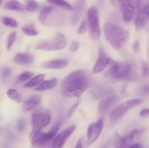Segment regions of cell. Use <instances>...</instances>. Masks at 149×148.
I'll return each instance as SVG.
<instances>
[{"mask_svg":"<svg viewBox=\"0 0 149 148\" xmlns=\"http://www.w3.org/2000/svg\"><path fill=\"white\" fill-rule=\"evenodd\" d=\"M142 73L144 77L148 76V64L147 62H143L142 63Z\"/></svg>","mask_w":149,"mask_h":148,"instance_id":"cell-33","label":"cell"},{"mask_svg":"<svg viewBox=\"0 0 149 148\" xmlns=\"http://www.w3.org/2000/svg\"><path fill=\"white\" fill-rule=\"evenodd\" d=\"M16 38H17V33H16V32H12V33L9 35L8 38H7V50H10V49H11L13 44H14Z\"/></svg>","mask_w":149,"mask_h":148,"instance_id":"cell-29","label":"cell"},{"mask_svg":"<svg viewBox=\"0 0 149 148\" xmlns=\"http://www.w3.org/2000/svg\"><path fill=\"white\" fill-rule=\"evenodd\" d=\"M51 119V115L48 110L44 112H35L31 116V126L32 131L31 132L30 136L42 131L44 127L49 124Z\"/></svg>","mask_w":149,"mask_h":148,"instance_id":"cell-5","label":"cell"},{"mask_svg":"<svg viewBox=\"0 0 149 148\" xmlns=\"http://www.w3.org/2000/svg\"><path fill=\"white\" fill-rule=\"evenodd\" d=\"M52 10H53V7H50V6L44 7L41 10L39 15V21L40 22V23H42V25H45L46 23L48 17H49V14H50Z\"/></svg>","mask_w":149,"mask_h":148,"instance_id":"cell-22","label":"cell"},{"mask_svg":"<svg viewBox=\"0 0 149 148\" xmlns=\"http://www.w3.org/2000/svg\"><path fill=\"white\" fill-rule=\"evenodd\" d=\"M133 49H134V51H135V52H138V50H139L140 49V41H139L136 40L135 41V43H134V45H133Z\"/></svg>","mask_w":149,"mask_h":148,"instance_id":"cell-39","label":"cell"},{"mask_svg":"<svg viewBox=\"0 0 149 148\" xmlns=\"http://www.w3.org/2000/svg\"><path fill=\"white\" fill-rule=\"evenodd\" d=\"M77 126L75 125H71L68 126L65 129H64L62 132L55 136L54 137L52 144V148H63L64 145L68 140L71 134L74 132Z\"/></svg>","mask_w":149,"mask_h":148,"instance_id":"cell-12","label":"cell"},{"mask_svg":"<svg viewBox=\"0 0 149 148\" xmlns=\"http://www.w3.org/2000/svg\"><path fill=\"white\" fill-rule=\"evenodd\" d=\"M75 148H82V139H80L79 140H78L75 146Z\"/></svg>","mask_w":149,"mask_h":148,"instance_id":"cell-43","label":"cell"},{"mask_svg":"<svg viewBox=\"0 0 149 148\" xmlns=\"http://www.w3.org/2000/svg\"><path fill=\"white\" fill-rule=\"evenodd\" d=\"M140 92L142 94H148V86L145 85L143 86L140 89Z\"/></svg>","mask_w":149,"mask_h":148,"instance_id":"cell-38","label":"cell"},{"mask_svg":"<svg viewBox=\"0 0 149 148\" xmlns=\"http://www.w3.org/2000/svg\"><path fill=\"white\" fill-rule=\"evenodd\" d=\"M103 126V119L100 118L95 123L89 125L87 133V143L88 145H93L100 136Z\"/></svg>","mask_w":149,"mask_h":148,"instance_id":"cell-10","label":"cell"},{"mask_svg":"<svg viewBox=\"0 0 149 148\" xmlns=\"http://www.w3.org/2000/svg\"><path fill=\"white\" fill-rule=\"evenodd\" d=\"M41 101V96L39 95H33L26 100L24 102L23 105V110L24 112L30 111L36 107V105L39 104Z\"/></svg>","mask_w":149,"mask_h":148,"instance_id":"cell-17","label":"cell"},{"mask_svg":"<svg viewBox=\"0 0 149 148\" xmlns=\"http://www.w3.org/2000/svg\"><path fill=\"white\" fill-rule=\"evenodd\" d=\"M4 8L13 11H23L25 10V6L17 0H10L4 4Z\"/></svg>","mask_w":149,"mask_h":148,"instance_id":"cell-19","label":"cell"},{"mask_svg":"<svg viewBox=\"0 0 149 148\" xmlns=\"http://www.w3.org/2000/svg\"><path fill=\"white\" fill-rule=\"evenodd\" d=\"M25 9L29 12H35L39 9V5L35 0H26Z\"/></svg>","mask_w":149,"mask_h":148,"instance_id":"cell-26","label":"cell"},{"mask_svg":"<svg viewBox=\"0 0 149 148\" xmlns=\"http://www.w3.org/2000/svg\"><path fill=\"white\" fill-rule=\"evenodd\" d=\"M111 4L114 7H118L121 4V3L122 2V0H111Z\"/></svg>","mask_w":149,"mask_h":148,"instance_id":"cell-40","label":"cell"},{"mask_svg":"<svg viewBox=\"0 0 149 148\" xmlns=\"http://www.w3.org/2000/svg\"><path fill=\"white\" fill-rule=\"evenodd\" d=\"M103 30L107 41L116 49H122L129 39L127 30L111 23H106Z\"/></svg>","mask_w":149,"mask_h":148,"instance_id":"cell-2","label":"cell"},{"mask_svg":"<svg viewBox=\"0 0 149 148\" xmlns=\"http://www.w3.org/2000/svg\"><path fill=\"white\" fill-rule=\"evenodd\" d=\"M11 73V69L9 68H5L4 69H2L1 72V76L2 79H6L9 75Z\"/></svg>","mask_w":149,"mask_h":148,"instance_id":"cell-34","label":"cell"},{"mask_svg":"<svg viewBox=\"0 0 149 148\" xmlns=\"http://www.w3.org/2000/svg\"><path fill=\"white\" fill-rule=\"evenodd\" d=\"M141 133V131L139 130L132 131L130 132L129 133H127L126 136H123V137H122L120 139H119V145H120V144H125V143L130 144L131 141H132L135 136H138Z\"/></svg>","mask_w":149,"mask_h":148,"instance_id":"cell-23","label":"cell"},{"mask_svg":"<svg viewBox=\"0 0 149 148\" xmlns=\"http://www.w3.org/2000/svg\"><path fill=\"white\" fill-rule=\"evenodd\" d=\"M125 1V0H122V1Z\"/></svg>","mask_w":149,"mask_h":148,"instance_id":"cell-44","label":"cell"},{"mask_svg":"<svg viewBox=\"0 0 149 148\" xmlns=\"http://www.w3.org/2000/svg\"><path fill=\"white\" fill-rule=\"evenodd\" d=\"M136 9L135 26L137 30H140L143 28L148 23L149 16L148 0H138L136 2Z\"/></svg>","mask_w":149,"mask_h":148,"instance_id":"cell-4","label":"cell"},{"mask_svg":"<svg viewBox=\"0 0 149 148\" xmlns=\"http://www.w3.org/2000/svg\"><path fill=\"white\" fill-rule=\"evenodd\" d=\"M130 145V144H127V143H125V144H120L116 148H128Z\"/></svg>","mask_w":149,"mask_h":148,"instance_id":"cell-42","label":"cell"},{"mask_svg":"<svg viewBox=\"0 0 149 148\" xmlns=\"http://www.w3.org/2000/svg\"><path fill=\"white\" fill-rule=\"evenodd\" d=\"M79 47V44L77 41L74 40L71 41V46H70V50L72 52H75L78 50Z\"/></svg>","mask_w":149,"mask_h":148,"instance_id":"cell-36","label":"cell"},{"mask_svg":"<svg viewBox=\"0 0 149 148\" xmlns=\"http://www.w3.org/2000/svg\"><path fill=\"white\" fill-rule=\"evenodd\" d=\"M25 128H26V121H25L24 118H20L17 121V130L19 132H23Z\"/></svg>","mask_w":149,"mask_h":148,"instance_id":"cell-32","label":"cell"},{"mask_svg":"<svg viewBox=\"0 0 149 148\" xmlns=\"http://www.w3.org/2000/svg\"><path fill=\"white\" fill-rule=\"evenodd\" d=\"M7 95L9 98L13 100V101L16 102H21V94L19 93L16 89H9L7 92Z\"/></svg>","mask_w":149,"mask_h":148,"instance_id":"cell-25","label":"cell"},{"mask_svg":"<svg viewBox=\"0 0 149 148\" xmlns=\"http://www.w3.org/2000/svg\"><path fill=\"white\" fill-rule=\"evenodd\" d=\"M34 59L33 55L29 53H17L15 56L14 61L20 65H29Z\"/></svg>","mask_w":149,"mask_h":148,"instance_id":"cell-18","label":"cell"},{"mask_svg":"<svg viewBox=\"0 0 149 148\" xmlns=\"http://www.w3.org/2000/svg\"><path fill=\"white\" fill-rule=\"evenodd\" d=\"M33 73L31 72V71H24V72L21 73L19 74L18 77H17V80L19 82H25V81L30 80L31 78H33Z\"/></svg>","mask_w":149,"mask_h":148,"instance_id":"cell-28","label":"cell"},{"mask_svg":"<svg viewBox=\"0 0 149 148\" xmlns=\"http://www.w3.org/2000/svg\"><path fill=\"white\" fill-rule=\"evenodd\" d=\"M79 104V102H77L74 103V104H73V105L70 107L69 110H68V113H67V116H68V118H70L73 114H74V111H75L76 109L77 108Z\"/></svg>","mask_w":149,"mask_h":148,"instance_id":"cell-35","label":"cell"},{"mask_svg":"<svg viewBox=\"0 0 149 148\" xmlns=\"http://www.w3.org/2000/svg\"><path fill=\"white\" fill-rule=\"evenodd\" d=\"M141 103H142V100L141 99H131L124 102L112 111L110 116L111 120L112 122L116 121L118 119L122 118L128 110L132 109V107L139 105Z\"/></svg>","mask_w":149,"mask_h":148,"instance_id":"cell-9","label":"cell"},{"mask_svg":"<svg viewBox=\"0 0 149 148\" xmlns=\"http://www.w3.org/2000/svg\"><path fill=\"white\" fill-rule=\"evenodd\" d=\"M1 22H2L3 25L5 26H7V27L10 28H17L18 27V23H17L15 20H14L12 17H3L1 18Z\"/></svg>","mask_w":149,"mask_h":148,"instance_id":"cell-27","label":"cell"},{"mask_svg":"<svg viewBox=\"0 0 149 148\" xmlns=\"http://www.w3.org/2000/svg\"><path fill=\"white\" fill-rule=\"evenodd\" d=\"M22 31L23 32V33L26 35V36H36L39 35V33L36 31L35 29L31 28L29 27H23L22 28Z\"/></svg>","mask_w":149,"mask_h":148,"instance_id":"cell-30","label":"cell"},{"mask_svg":"<svg viewBox=\"0 0 149 148\" xmlns=\"http://www.w3.org/2000/svg\"><path fill=\"white\" fill-rule=\"evenodd\" d=\"M148 115H149V111L148 108L143 109V110L141 111V113H140V115L143 118L148 117Z\"/></svg>","mask_w":149,"mask_h":148,"instance_id":"cell-37","label":"cell"},{"mask_svg":"<svg viewBox=\"0 0 149 148\" xmlns=\"http://www.w3.org/2000/svg\"><path fill=\"white\" fill-rule=\"evenodd\" d=\"M45 75L44 74H39L36 76L33 77L27 83L25 84L24 86L26 88H33L34 86H37L43 81V80L45 79Z\"/></svg>","mask_w":149,"mask_h":148,"instance_id":"cell-21","label":"cell"},{"mask_svg":"<svg viewBox=\"0 0 149 148\" xmlns=\"http://www.w3.org/2000/svg\"><path fill=\"white\" fill-rule=\"evenodd\" d=\"M89 86V79L83 71H77L67 75L61 84L63 95L68 97H80Z\"/></svg>","mask_w":149,"mask_h":148,"instance_id":"cell-1","label":"cell"},{"mask_svg":"<svg viewBox=\"0 0 149 148\" xmlns=\"http://www.w3.org/2000/svg\"><path fill=\"white\" fill-rule=\"evenodd\" d=\"M57 84H58V80L56 78H53V79L48 80V81H42L39 86L36 88V91H46V90L52 89L55 88Z\"/></svg>","mask_w":149,"mask_h":148,"instance_id":"cell-20","label":"cell"},{"mask_svg":"<svg viewBox=\"0 0 149 148\" xmlns=\"http://www.w3.org/2000/svg\"><path fill=\"white\" fill-rule=\"evenodd\" d=\"M68 65V62L65 59H52L44 62L42 67L47 69H62Z\"/></svg>","mask_w":149,"mask_h":148,"instance_id":"cell-15","label":"cell"},{"mask_svg":"<svg viewBox=\"0 0 149 148\" xmlns=\"http://www.w3.org/2000/svg\"><path fill=\"white\" fill-rule=\"evenodd\" d=\"M87 28H88V21H87V19H84L82 23H81V25H80L79 28L78 33L79 34H83V33L87 31Z\"/></svg>","mask_w":149,"mask_h":148,"instance_id":"cell-31","label":"cell"},{"mask_svg":"<svg viewBox=\"0 0 149 148\" xmlns=\"http://www.w3.org/2000/svg\"><path fill=\"white\" fill-rule=\"evenodd\" d=\"M120 5L124 21L129 23L133 19L136 12V2L135 0H125Z\"/></svg>","mask_w":149,"mask_h":148,"instance_id":"cell-11","label":"cell"},{"mask_svg":"<svg viewBox=\"0 0 149 148\" xmlns=\"http://www.w3.org/2000/svg\"><path fill=\"white\" fill-rule=\"evenodd\" d=\"M111 62V59L109 56L106 55L103 48H100L98 51V57L96 59L93 68V73H98L102 72L108 65Z\"/></svg>","mask_w":149,"mask_h":148,"instance_id":"cell-13","label":"cell"},{"mask_svg":"<svg viewBox=\"0 0 149 148\" xmlns=\"http://www.w3.org/2000/svg\"><path fill=\"white\" fill-rule=\"evenodd\" d=\"M67 39L61 33H58L52 40L46 41L38 44L36 46V49L45 51H55L63 49L66 46Z\"/></svg>","mask_w":149,"mask_h":148,"instance_id":"cell-8","label":"cell"},{"mask_svg":"<svg viewBox=\"0 0 149 148\" xmlns=\"http://www.w3.org/2000/svg\"><path fill=\"white\" fill-rule=\"evenodd\" d=\"M118 101L117 96H109L105 97L100 101L98 106V113L100 115L106 114L111 107Z\"/></svg>","mask_w":149,"mask_h":148,"instance_id":"cell-14","label":"cell"},{"mask_svg":"<svg viewBox=\"0 0 149 148\" xmlns=\"http://www.w3.org/2000/svg\"><path fill=\"white\" fill-rule=\"evenodd\" d=\"M50 4L61 7V8L67 10H73L74 7L65 0H47Z\"/></svg>","mask_w":149,"mask_h":148,"instance_id":"cell-24","label":"cell"},{"mask_svg":"<svg viewBox=\"0 0 149 148\" xmlns=\"http://www.w3.org/2000/svg\"><path fill=\"white\" fill-rule=\"evenodd\" d=\"M132 72L130 62H113L106 72V76L113 81H124L130 78Z\"/></svg>","mask_w":149,"mask_h":148,"instance_id":"cell-3","label":"cell"},{"mask_svg":"<svg viewBox=\"0 0 149 148\" xmlns=\"http://www.w3.org/2000/svg\"><path fill=\"white\" fill-rule=\"evenodd\" d=\"M87 21L88 28H90V37L94 40H97L100 36V20H99L98 12L95 6H92L87 11Z\"/></svg>","mask_w":149,"mask_h":148,"instance_id":"cell-6","label":"cell"},{"mask_svg":"<svg viewBox=\"0 0 149 148\" xmlns=\"http://www.w3.org/2000/svg\"><path fill=\"white\" fill-rule=\"evenodd\" d=\"M84 7H85V0H77L76 1L75 7H74V12L71 18V23L72 24L76 25L78 23L79 20L81 17V14L84 11Z\"/></svg>","mask_w":149,"mask_h":148,"instance_id":"cell-16","label":"cell"},{"mask_svg":"<svg viewBox=\"0 0 149 148\" xmlns=\"http://www.w3.org/2000/svg\"><path fill=\"white\" fill-rule=\"evenodd\" d=\"M60 127H61V122L58 121L53 125V126L49 129L47 133H43V132L40 131L33 135L30 137L31 140V144L33 145H36V146H42V145H46L56 136Z\"/></svg>","mask_w":149,"mask_h":148,"instance_id":"cell-7","label":"cell"},{"mask_svg":"<svg viewBox=\"0 0 149 148\" xmlns=\"http://www.w3.org/2000/svg\"><path fill=\"white\" fill-rule=\"evenodd\" d=\"M128 148H143V145L141 144H133V145H130Z\"/></svg>","mask_w":149,"mask_h":148,"instance_id":"cell-41","label":"cell"}]
</instances>
